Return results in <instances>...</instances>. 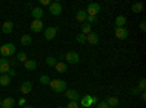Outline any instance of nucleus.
<instances>
[{
  "label": "nucleus",
  "instance_id": "f257e3e1",
  "mask_svg": "<svg viewBox=\"0 0 146 108\" xmlns=\"http://www.w3.org/2000/svg\"><path fill=\"white\" fill-rule=\"evenodd\" d=\"M15 51H16V47H15V44H12V42H7V44H5V45L0 47V53H2V56H3L5 58L13 56Z\"/></svg>",
  "mask_w": 146,
  "mask_h": 108
},
{
  "label": "nucleus",
  "instance_id": "f03ea898",
  "mask_svg": "<svg viewBox=\"0 0 146 108\" xmlns=\"http://www.w3.org/2000/svg\"><path fill=\"white\" fill-rule=\"evenodd\" d=\"M50 86L54 92H64L66 91V82L63 79H53L50 82Z\"/></svg>",
  "mask_w": 146,
  "mask_h": 108
},
{
  "label": "nucleus",
  "instance_id": "7ed1b4c3",
  "mask_svg": "<svg viewBox=\"0 0 146 108\" xmlns=\"http://www.w3.org/2000/svg\"><path fill=\"white\" fill-rule=\"evenodd\" d=\"M100 10H101V6L98 3H89L88 5V9H86V13L89 16H96L100 13Z\"/></svg>",
  "mask_w": 146,
  "mask_h": 108
},
{
  "label": "nucleus",
  "instance_id": "20e7f679",
  "mask_svg": "<svg viewBox=\"0 0 146 108\" xmlns=\"http://www.w3.org/2000/svg\"><path fill=\"white\" fill-rule=\"evenodd\" d=\"M10 70V63L7 58H0V75H7V72Z\"/></svg>",
  "mask_w": 146,
  "mask_h": 108
},
{
  "label": "nucleus",
  "instance_id": "39448f33",
  "mask_svg": "<svg viewBox=\"0 0 146 108\" xmlns=\"http://www.w3.org/2000/svg\"><path fill=\"white\" fill-rule=\"evenodd\" d=\"M66 58H67V63H70V64H78L80 60V57L76 51H69L66 54Z\"/></svg>",
  "mask_w": 146,
  "mask_h": 108
},
{
  "label": "nucleus",
  "instance_id": "423d86ee",
  "mask_svg": "<svg viewBox=\"0 0 146 108\" xmlns=\"http://www.w3.org/2000/svg\"><path fill=\"white\" fill-rule=\"evenodd\" d=\"M62 5H60L58 2H53V3H50V13L51 15H54V16H58L60 13H62Z\"/></svg>",
  "mask_w": 146,
  "mask_h": 108
},
{
  "label": "nucleus",
  "instance_id": "0eeeda50",
  "mask_svg": "<svg viewBox=\"0 0 146 108\" xmlns=\"http://www.w3.org/2000/svg\"><path fill=\"white\" fill-rule=\"evenodd\" d=\"M86 42H89V44H92V45H96L100 42V35L96 34V32H94V31H91L88 35H86Z\"/></svg>",
  "mask_w": 146,
  "mask_h": 108
},
{
  "label": "nucleus",
  "instance_id": "6e6552de",
  "mask_svg": "<svg viewBox=\"0 0 146 108\" xmlns=\"http://www.w3.org/2000/svg\"><path fill=\"white\" fill-rule=\"evenodd\" d=\"M57 28L56 27H48L47 29H45V32H44V35H45V40H53V38H56V35H57Z\"/></svg>",
  "mask_w": 146,
  "mask_h": 108
},
{
  "label": "nucleus",
  "instance_id": "1a4fd4ad",
  "mask_svg": "<svg viewBox=\"0 0 146 108\" xmlns=\"http://www.w3.org/2000/svg\"><path fill=\"white\" fill-rule=\"evenodd\" d=\"M42 27H44V23H42L41 19H34L32 23H31L32 32H41V31H42Z\"/></svg>",
  "mask_w": 146,
  "mask_h": 108
},
{
  "label": "nucleus",
  "instance_id": "9d476101",
  "mask_svg": "<svg viewBox=\"0 0 146 108\" xmlns=\"http://www.w3.org/2000/svg\"><path fill=\"white\" fill-rule=\"evenodd\" d=\"M64 95H66V98H69L70 101H78L79 102V92L78 91L67 89V91H64Z\"/></svg>",
  "mask_w": 146,
  "mask_h": 108
},
{
  "label": "nucleus",
  "instance_id": "9b49d317",
  "mask_svg": "<svg viewBox=\"0 0 146 108\" xmlns=\"http://www.w3.org/2000/svg\"><path fill=\"white\" fill-rule=\"evenodd\" d=\"M114 34H115V37H117L118 40H126V38L129 37V31H127L126 28H115Z\"/></svg>",
  "mask_w": 146,
  "mask_h": 108
},
{
  "label": "nucleus",
  "instance_id": "f8f14e48",
  "mask_svg": "<svg viewBox=\"0 0 146 108\" xmlns=\"http://www.w3.org/2000/svg\"><path fill=\"white\" fill-rule=\"evenodd\" d=\"M31 91H32V82H29V80L22 82V85H21V92H22V93H29Z\"/></svg>",
  "mask_w": 146,
  "mask_h": 108
},
{
  "label": "nucleus",
  "instance_id": "ddd939ff",
  "mask_svg": "<svg viewBox=\"0 0 146 108\" xmlns=\"http://www.w3.org/2000/svg\"><path fill=\"white\" fill-rule=\"evenodd\" d=\"M80 105L83 108H89L92 105V97H91V95H85V97L80 99Z\"/></svg>",
  "mask_w": 146,
  "mask_h": 108
},
{
  "label": "nucleus",
  "instance_id": "4468645a",
  "mask_svg": "<svg viewBox=\"0 0 146 108\" xmlns=\"http://www.w3.org/2000/svg\"><path fill=\"white\" fill-rule=\"evenodd\" d=\"M2 31H3V34H12V31H13V22H10V21L5 22L2 27Z\"/></svg>",
  "mask_w": 146,
  "mask_h": 108
},
{
  "label": "nucleus",
  "instance_id": "2eb2a0df",
  "mask_svg": "<svg viewBox=\"0 0 146 108\" xmlns=\"http://www.w3.org/2000/svg\"><path fill=\"white\" fill-rule=\"evenodd\" d=\"M31 15H32L34 19H41L42 15H44V10H42L41 7H34L32 12H31Z\"/></svg>",
  "mask_w": 146,
  "mask_h": 108
},
{
  "label": "nucleus",
  "instance_id": "dca6fc26",
  "mask_svg": "<svg viewBox=\"0 0 146 108\" xmlns=\"http://www.w3.org/2000/svg\"><path fill=\"white\" fill-rule=\"evenodd\" d=\"M15 107V99L13 98H6V99H2V108H13Z\"/></svg>",
  "mask_w": 146,
  "mask_h": 108
},
{
  "label": "nucleus",
  "instance_id": "f3484780",
  "mask_svg": "<svg viewBox=\"0 0 146 108\" xmlns=\"http://www.w3.org/2000/svg\"><path fill=\"white\" fill-rule=\"evenodd\" d=\"M126 23H127L126 16H117V19H115V28H123Z\"/></svg>",
  "mask_w": 146,
  "mask_h": 108
},
{
  "label": "nucleus",
  "instance_id": "a211bd4d",
  "mask_svg": "<svg viewBox=\"0 0 146 108\" xmlns=\"http://www.w3.org/2000/svg\"><path fill=\"white\" fill-rule=\"evenodd\" d=\"M0 85L2 86H9L10 85V76L9 75H0Z\"/></svg>",
  "mask_w": 146,
  "mask_h": 108
},
{
  "label": "nucleus",
  "instance_id": "6ab92c4d",
  "mask_svg": "<svg viewBox=\"0 0 146 108\" xmlns=\"http://www.w3.org/2000/svg\"><path fill=\"white\" fill-rule=\"evenodd\" d=\"M21 44L22 45H31L32 44V37H31V35H22V37H21Z\"/></svg>",
  "mask_w": 146,
  "mask_h": 108
},
{
  "label": "nucleus",
  "instance_id": "aec40b11",
  "mask_svg": "<svg viewBox=\"0 0 146 108\" xmlns=\"http://www.w3.org/2000/svg\"><path fill=\"white\" fill-rule=\"evenodd\" d=\"M23 66H25L27 70H35L36 69V62L35 60H27V62L23 63Z\"/></svg>",
  "mask_w": 146,
  "mask_h": 108
},
{
  "label": "nucleus",
  "instance_id": "412c9836",
  "mask_svg": "<svg viewBox=\"0 0 146 108\" xmlns=\"http://www.w3.org/2000/svg\"><path fill=\"white\" fill-rule=\"evenodd\" d=\"M54 67H56V70L58 72V73H64V72H67V66L63 62H57V64Z\"/></svg>",
  "mask_w": 146,
  "mask_h": 108
},
{
  "label": "nucleus",
  "instance_id": "4be33fe9",
  "mask_svg": "<svg viewBox=\"0 0 146 108\" xmlns=\"http://www.w3.org/2000/svg\"><path fill=\"white\" fill-rule=\"evenodd\" d=\"M86 18H88L86 10H79L78 13H76V19H78L79 22H85V21H86Z\"/></svg>",
  "mask_w": 146,
  "mask_h": 108
},
{
  "label": "nucleus",
  "instance_id": "5701e85b",
  "mask_svg": "<svg viewBox=\"0 0 146 108\" xmlns=\"http://www.w3.org/2000/svg\"><path fill=\"white\" fill-rule=\"evenodd\" d=\"M105 102L108 104V107H117V105H118V99H117L115 97H108V98L105 99Z\"/></svg>",
  "mask_w": 146,
  "mask_h": 108
},
{
  "label": "nucleus",
  "instance_id": "b1692460",
  "mask_svg": "<svg viewBox=\"0 0 146 108\" xmlns=\"http://www.w3.org/2000/svg\"><path fill=\"white\" fill-rule=\"evenodd\" d=\"M131 10L135 12V13H140V12L143 10V3L142 2H139V3H135L131 6Z\"/></svg>",
  "mask_w": 146,
  "mask_h": 108
},
{
  "label": "nucleus",
  "instance_id": "393cba45",
  "mask_svg": "<svg viewBox=\"0 0 146 108\" xmlns=\"http://www.w3.org/2000/svg\"><path fill=\"white\" fill-rule=\"evenodd\" d=\"M27 54L23 53V51H21V53H18V56H16V62H19V63H25L27 62Z\"/></svg>",
  "mask_w": 146,
  "mask_h": 108
},
{
  "label": "nucleus",
  "instance_id": "a878e982",
  "mask_svg": "<svg viewBox=\"0 0 146 108\" xmlns=\"http://www.w3.org/2000/svg\"><path fill=\"white\" fill-rule=\"evenodd\" d=\"M45 62H47V64L50 66V67H54V66L57 64V60H56V57H53V56L47 57V58H45Z\"/></svg>",
  "mask_w": 146,
  "mask_h": 108
},
{
  "label": "nucleus",
  "instance_id": "bb28decb",
  "mask_svg": "<svg viewBox=\"0 0 146 108\" xmlns=\"http://www.w3.org/2000/svg\"><path fill=\"white\" fill-rule=\"evenodd\" d=\"M91 31H92V29H91L89 23H83V25H82V34H83V35H88Z\"/></svg>",
  "mask_w": 146,
  "mask_h": 108
},
{
  "label": "nucleus",
  "instance_id": "cd10ccee",
  "mask_svg": "<svg viewBox=\"0 0 146 108\" xmlns=\"http://www.w3.org/2000/svg\"><path fill=\"white\" fill-rule=\"evenodd\" d=\"M76 41H78L79 44H85V42H86V35H83V34L80 32L79 35H76Z\"/></svg>",
  "mask_w": 146,
  "mask_h": 108
},
{
  "label": "nucleus",
  "instance_id": "c85d7f7f",
  "mask_svg": "<svg viewBox=\"0 0 146 108\" xmlns=\"http://www.w3.org/2000/svg\"><path fill=\"white\" fill-rule=\"evenodd\" d=\"M40 82L42 83V85H50V82H51V79L48 78L47 75H42V76L40 78Z\"/></svg>",
  "mask_w": 146,
  "mask_h": 108
},
{
  "label": "nucleus",
  "instance_id": "c756f323",
  "mask_svg": "<svg viewBox=\"0 0 146 108\" xmlns=\"http://www.w3.org/2000/svg\"><path fill=\"white\" fill-rule=\"evenodd\" d=\"M145 88H146V79H140V82H139V91H145Z\"/></svg>",
  "mask_w": 146,
  "mask_h": 108
},
{
  "label": "nucleus",
  "instance_id": "7c9ffc66",
  "mask_svg": "<svg viewBox=\"0 0 146 108\" xmlns=\"http://www.w3.org/2000/svg\"><path fill=\"white\" fill-rule=\"evenodd\" d=\"M67 108H79V102L78 101H70L67 104Z\"/></svg>",
  "mask_w": 146,
  "mask_h": 108
},
{
  "label": "nucleus",
  "instance_id": "2f4dec72",
  "mask_svg": "<svg viewBox=\"0 0 146 108\" xmlns=\"http://www.w3.org/2000/svg\"><path fill=\"white\" fill-rule=\"evenodd\" d=\"M96 108H110V107H108V104L105 101H100L98 104H96Z\"/></svg>",
  "mask_w": 146,
  "mask_h": 108
},
{
  "label": "nucleus",
  "instance_id": "473e14b6",
  "mask_svg": "<svg viewBox=\"0 0 146 108\" xmlns=\"http://www.w3.org/2000/svg\"><path fill=\"white\" fill-rule=\"evenodd\" d=\"M94 22H96V16H89V15H88V18H86V23L92 25Z\"/></svg>",
  "mask_w": 146,
  "mask_h": 108
},
{
  "label": "nucleus",
  "instance_id": "72a5a7b5",
  "mask_svg": "<svg viewBox=\"0 0 146 108\" xmlns=\"http://www.w3.org/2000/svg\"><path fill=\"white\" fill-rule=\"evenodd\" d=\"M140 29H142V31H146V22H145V21L140 22Z\"/></svg>",
  "mask_w": 146,
  "mask_h": 108
},
{
  "label": "nucleus",
  "instance_id": "f704fd0d",
  "mask_svg": "<svg viewBox=\"0 0 146 108\" xmlns=\"http://www.w3.org/2000/svg\"><path fill=\"white\" fill-rule=\"evenodd\" d=\"M40 3H41L42 6H47V5L50 6V2H48V0H40Z\"/></svg>",
  "mask_w": 146,
  "mask_h": 108
},
{
  "label": "nucleus",
  "instance_id": "c9c22d12",
  "mask_svg": "<svg viewBox=\"0 0 146 108\" xmlns=\"http://www.w3.org/2000/svg\"><path fill=\"white\" fill-rule=\"evenodd\" d=\"M139 92H140V91H139V88H133V89H131V93H133V95H137Z\"/></svg>",
  "mask_w": 146,
  "mask_h": 108
},
{
  "label": "nucleus",
  "instance_id": "e433bc0d",
  "mask_svg": "<svg viewBox=\"0 0 146 108\" xmlns=\"http://www.w3.org/2000/svg\"><path fill=\"white\" fill-rule=\"evenodd\" d=\"M7 73H9V76H16V72L15 70H9Z\"/></svg>",
  "mask_w": 146,
  "mask_h": 108
},
{
  "label": "nucleus",
  "instance_id": "4c0bfd02",
  "mask_svg": "<svg viewBox=\"0 0 146 108\" xmlns=\"http://www.w3.org/2000/svg\"><path fill=\"white\" fill-rule=\"evenodd\" d=\"M100 102V99L96 98V97H92V104H98Z\"/></svg>",
  "mask_w": 146,
  "mask_h": 108
},
{
  "label": "nucleus",
  "instance_id": "58836bf2",
  "mask_svg": "<svg viewBox=\"0 0 146 108\" xmlns=\"http://www.w3.org/2000/svg\"><path fill=\"white\" fill-rule=\"evenodd\" d=\"M140 97H142V99L145 101V99H146V93H145V92H142V95H140Z\"/></svg>",
  "mask_w": 146,
  "mask_h": 108
},
{
  "label": "nucleus",
  "instance_id": "ea45409f",
  "mask_svg": "<svg viewBox=\"0 0 146 108\" xmlns=\"http://www.w3.org/2000/svg\"><path fill=\"white\" fill-rule=\"evenodd\" d=\"M22 104H25V99H23V98L19 99V105H22Z\"/></svg>",
  "mask_w": 146,
  "mask_h": 108
},
{
  "label": "nucleus",
  "instance_id": "a19ab883",
  "mask_svg": "<svg viewBox=\"0 0 146 108\" xmlns=\"http://www.w3.org/2000/svg\"><path fill=\"white\" fill-rule=\"evenodd\" d=\"M23 108H34V107H32V105H25Z\"/></svg>",
  "mask_w": 146,
  "mask_h": 108
},
{
  "label": "nucleus",
  "instance_id": "79ce46f5",
  "mask_svg": "<svg viewBox=\"0 0 146 108\" xmlns=\"http://www.w3.org/2000/svg\"><path fill=\"white\" fill-rule=\"evenodd\" d=\"M0 108H2V99H0Z\"/></svg>",
  "mask_w": 146,
  "mask_h": 108
},
{
  "label": "nucleus",
  "instance_id": "37998d69",
  "mask_svg": "<svg viewBox=\"0 0 146 108\" xmlns=\"http://www.w3.org/2000/svg\"><path fill=\"white\" fill-rule=\"evenodd\" d=\"M110 108H117V107H110Z\"/></svg>",
  "mask_w": 146,
  "mask_h": 108
},
{
  "label": "nucleus",
  "instance_id": "c03bdc74",
  "mask_svg": "<svg viewBox=\"0 0 146 108\" xmlns=\"http://www.w3.org/2000/svg\"><path fill=\"white\" fill-rule=\"evenodd\" d=\"M57 108H64V107H57Z\"/></svg>",
  "mask_w": 146,
  "mask_h": 108
},
{
  "label": "nucleus",
  "instance_id": "a18cd8bd",
  "mask_svg": "<svg viewBox=\"0 0 146 108\" xmlns=\"http://www.w3.org/2000/svg\"><path fill=\"white\" fill-rule=\"evenodd\" d=\"M0 47H2V45H0Z\"/></svg>",
  "mask_w": 146,
  "mask_h": 108
}]
</instances>
